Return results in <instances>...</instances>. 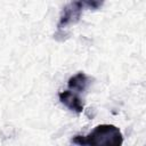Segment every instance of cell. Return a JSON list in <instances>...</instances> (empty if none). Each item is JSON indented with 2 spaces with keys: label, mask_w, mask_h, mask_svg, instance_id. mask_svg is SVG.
Returning <instances> with one entry per match:
<instances>
[{
  "label": "cell",
  "mask_w": 146,
  "mask_h": 146,
  "mask_svg": "<svg viewBox=\"0 0 146 146\" xmlns=\"http://www.w3.org/2000/svg\"><path fill=\"white\" fill-rule=\"evenodd\" d=\"M58 98H59V102L63 105H65L68 110L75 112L78 114L83 112L84 103H83V98L81 97V95L67 89V90L60 91L58 94Z\"/></svg>",
  "instance_id": "3"
},
{
  "label": "cell",
  "mask_w": 146,
  "mask_h": 146,
  "mask_svg": "<svg viewBox=\"0 0 146 146\" xmlns=\"http://www.w3.org/2000/svg\"><path fill=\"white\" fill-rule=\"evenodd\" d=\"M76 1H79L83 7L90 9H98L104 3V0H76Z\"/></svg>",
  "instance_id": "5"
},
{
  "label": "cell",
  "mask_w": 146,
  "mask_h": 146,
  "mask_svg": "<svg viewBox=\"0 0 146 146\" xmlns=\"http://www.w3.org/2000/svg\"><path fill=\"white\" fill-rule=\"evenodd\" d=\"M82 9H83V6L76 0L70 2L68 5H66L63 8L62 15L59 17V22L57 24L58 32L67 29V26H70V25L76 24L81 18Z\"/></svg>",
  "instance_id": "2"
},
{
  "label": "cell",
  "mask_w": 146,
  "mask_h": 146,
  "mask_svg": "<svg viewBox=\"0 0 146 146\" xmlns=\"http://www.w3.org/2000/svg\"><path fill=\"white\" fill-rule=\"evenodd\" d=\"M90 83H91V79L86 73L79 72L68 79L67 87H68V90L74 91V92L82 96L87 91V89L89 88Z\"/></svg>",
  "instance_id": "4"
},
{
  "label": "cell",
  "mask_w": 146,
  "mask_h": 146,
  "mask_svg": "<svg viewBox=\"0 0 146 146\" xmlns=\"http://www.w3.org/2000/svg\"><path fill=\"white\" fill-rule=\"evenodd\" d=\"M71 141L80 146H120L123 143V136L113 124H99L90 133L76 135Z\"/></svg>",
  "instance_id": "1"
}]
</instances>
